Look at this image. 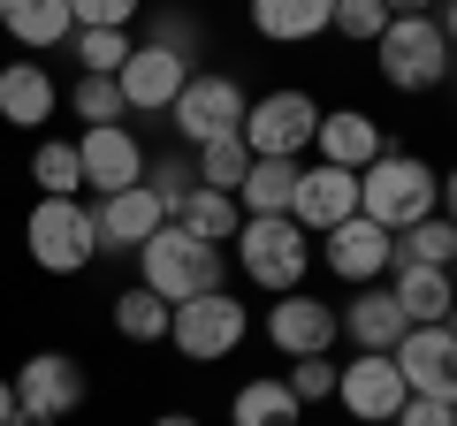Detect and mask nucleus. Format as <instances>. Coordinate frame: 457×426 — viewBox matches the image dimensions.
I'll use <instances>...</instances> for the list:
<instances>
[{
    "instance_id": "nucleus-1",
    "label": "nucleus",
    "mask_w": 457,
    "mask_h": 426,
    "mask_svg": "<svg viewBox=\"0 0 457 426\" xmlns=\"http://www.w3.org/2000/svg\"><path fill=\"white\" fill-rule=\"evenodd\" d=\"M359 213L374 221V229H389V236L420 229L427 213H442V168L389 145L374 168H359Z\"/></svg>"
},
{
    "instance_id": "nucleus-2",
    "label": "nucleus",
    "mask_w": 457,
    "mask_h": 426,
    "mask_svg": "<svg viewBox=\"0 0 457 426\" xmlns=\"http://www.w3.org/2000/svg\"><path fill=\"white\" fill-rule=\"evenodd\" d=\"M237 244V274L267 297H290L305 290V266H312V236L297 229L290 213H245V229L228 236Z\"/></svg>"
},
{
    "instance_id": "nucleus-3",
    "label": "nucleus",
    "mask_w": 457,
    "mask_h": 426,
    "mask_svg": "<svg viewBox=\"0 0 457 426\" xmlns=\"http://www.w3.org/2000/svg\"><path fill=\"white\" fill-rule=\"evenodd\" d=\"M221 274H228V251H221V244H198V236H183L176 221H168V229L137 251V282H145L161 305H191V297L221 290Z\"/></svg>"
},
{
    "instance_id": "nucleus-4",
    "label": "nucleus",
    "mask_w": 457,
    "mask_h": 426,
    "mask_svg": "<svg viewBox=\"0 0 457 426\" xmlns=\"http://www.w3.org/2000/svg\"><path fill=\"white\" fill-rule=\"evenodd\" d=\"M374 53H381V84L389 92H442L450 84V38H442V23L435 16H389V31L374 38Z\"/></svg>"
},
{
    "instance_id": "nucleus-5",
    "label": "nucleus",
    "mask_w": 457,
    "mask_h": 426,
    "mask_svg": "<svg viewBox=\"0 0 457 426\" xmlns=\"http://www.w3.org/2000/svg\"><path fill=\"white\" fill-rule=\"evenodd\" d=\"M23 244H31V259L46 274H84L99 259V221L84 198H38L23 213Z\"/></svg>"
},
{
    "instance_id": "nucleus-6",
    "label": "nucleus",
    "mask_w": 457,
    "mask_h": 426,
    "mask_svg": "<svg viewBox=\"0 0 457 426\" xmlns=\"http://www.w3.org/2000/svg\"><path fill=\"white\" fill-rule=\"evenodd\" d=\"M312 130H320V99L297 92V84H282V92H260L245 107V145L252 160H305L312 152Z\"/></svg>"
},
{
    "instance_id": "nucleus-7",
    "label": "nucleus",
    "mask_w": 457,
    "mask_h": 426,
    "mask_svg": "<svg viewBox=\"0 0 457 426\" xmlns=\"http://www.w3.org/2000/svg\"><path fill=\"white\" fill-rule=\"evenodd\" d=\"M245 107H252V92L237 77H221V69H191V84L176 92L168 122H176L183 152H198V145H213V137H237V130H245Z\"/></svg>"
},
{
    "instance_id": "nucleus-8",
    "label": "nucleus",
    "mask_w": 457,
    "mask_h": 426,
    "mask_svg": "<svg viewBox=\"0 0 457 426\" xmlns=\"http://www.w3.org/2000/svg\"><path fill=\"white\" fill-rule=\"evenodd\" d=\"M245 335H252V305H237L228 290H206V297H191V305L168 312V343L191 365H213V358H228V350H245Z\"/></svg>"
},
{
    "instance_id": "nucleus-9",
    "label": "nucleus",
    "mask_w": 457,
    "mask_h": 426,
    "mask_svg": "<svg viewBox=\"0 0 457 426\" xmlns=\"http://www.w3.org/2000/svg\"><path fill=\"white\" fill-rule=\"evenodd\" d=\"M77 160H84V191L114 198V191H130V183H145L153 152L137 145L130 122H99V130H77Z\"/></svg>"
},
{
    "instance_id": "nucleus-10",
    "label": "nucleus",
    "mask_w": 457,
    "mask_h": 426,
    "mask_svg": "<svg viewBox=\"0 0 457 426\" xmlns=\"http://www.w3.org/2000/svg\"><path fill=\"white\" fill-rule=\"evenodd\" d=\"M267 343L282 350V358H328V350L343 343V320L336 305H320L312 290H290L267 305Z\"/></svg>"
},
{
    "instance_id": "nucleus-11",
    "label": "nucleus",
    "mask_w": 457,
    "mask_h": 426,
    "mask_svg": "<svg viewBox=\"0 0 457 426\" xmlns=\"http://www.w3.org/2000/svg\"><path fill=\"white\" fill-rule=\"evenodd\" d=\"M92 221H99V259H137V251H145L153 236L168 229V206L145 191V183H130V191L99 198Z\"/></svg>"
},
{
    "instance_id": "nucleus-12",
    "label": "nucleus",
    "mask_w": 457,
    "mask_h": 426,
    "mask_svg": "<svg viewBox=\"0 0 457 426\" xmlns=\"http://www.w3.org/2000/svg\"><path fill=\"white\" fill-rule=\"evenodd\" d=\"M404 373H396V358H374V350H359L351 365H336V404L351 411L359 426H389L396 411H404Z\"/></svg>"
},
{
    "instance_id": "nucleus-13",
    "label": "nucleus",
    "mask_w": 457,
    "mask_h": 426,
    "mask_svg": "<svg viewBox=\"0 0 457 426\" xmlns=\"http://www.w3.org/2000/svg\"><path fill=\"white\" fill-rule=\"evenodd\" d=\"M84 396H92V381L69 350H31L16 365V404L38 411V419H69V411H84Z\"/></svg>"
},
{
    "instance_id": "nucleus-14",
    "label": "nucleus",
    "mask_w": 457,
    "mask_h": 426,
    "mask_svg": "<svg viewBox=\"0 0 457 426\" xmlns=\"http://www.w3.org/2000/svg\"><path fill=\"white\" fill-rule=\"evenodd\" d=\"M359 213V176L351 168H328V160H305L297 168V191H290V221L305 236H328Z\"/></svg>"
},
{
    "instance_id": "nucleus-15",
    "label": "nucleus",
    "mask_w": 457,
    "mask_h": 426,
    "mask_svg": "<svg viewBox=\"0 0 457 426\" xmlns=\"http://www.w3.org/2000/svg\"><path fill=\"white\" fill-rule=\"evenodd\" d=\"M320 259H328V274H336V282L366 290V282H389V266H396V236H389V229H374L366 213H351L343 229H328V236H320Z\"/></svg>"
},
{
    "instance_id": "nucleus-16",
    "label": "nucleus",
    "mask_w": 457,
    "mask_h": 426,
    "mask_svg": "<svg viewBox=\"0 0 457 426\" xmlns=\"http://www.w3.org/2000/svg\"><path fill=\"white\" fill-rule=\"evenodd\" d=\"M389 358H396V373H404L411 396L457 404V328H450V320H442V328H411Z\"/></svg>"
},
{
    "instance_id": "nucleus-17",
    "label": "nucleus",
    "mask_w": 457,
    "mask_h": 426,
    "mask_svg": "<svg viewBox=\"0 0 457 426\" xmlns=\"http://www.w3.org/2000/svg\"><path fill=\"white\" fill-rule=\"evenodd\" d=\"M114 84H122V107H130V115H168V107H176V92L191 84V61L137 38V53L122 61V77H114Z\"/></svg>"
},
{
    "instance_id": "nucleus-18",
    "label": "nucleus",
    "mask_w": 457,
    "mask_h": 426,
    "mask_svg": "<svg viewBox=\"0 0 457 426\" xmlns=\"http://www.w3.org/2000/svg\"><path fill=\"white\" fill-rule=\"evenodd\" d=\"M336 320H343V335H351V350H374V358H389V350L411 335V320H404V305L389 297V282L351 290V305H336Z\"/></svg>"
},
{
    "instance_id": "nucleus-19",
    "label": "nucleus",
    "mask_w": 457,
    "mask_h": 426,
    "mask_svg": "<svg viewBox=\"0 0 457 426\" xmlns=\"http://www.w3.org/2000/svg\"><path fill=\"white\" fill-rule=\"evenodd\" d=\"M312 152H320L328 168H374L381 152H389V137H381V122L366 115V107H328L320 115V130H312Z\"/></svg>"
},
{
    "instance_id": "nucleus-20",
    "label": "nucleus",
    "mask_w": 457,
    "mask_h": 426,
    "mask_svg": "<svg viewBox=\"0 0 457 426\" xmlns=\"http://www.w3.org/2000/svg\"><path fill=\"white\" fill-rule=\"evenodd\" d=\"M389 297L404 305L411 328H442V320H457V274L450 266H389Z\"/></svg>"
},
{
    "instance_id": "nucleus-21",
    "label": "nucleus",
    "mask_w": 457,
    "mask_h": 426,
    "mask_svg": "<svg viewBox=\"0 0 457 426\" xmlns=\"http://www.w3.org/2000/svg\"><path fill=\"white\" fill-rule=\"evenodd\" d=\"M54 107H62V84H54L46 61H8V69H0V122H16V130H46Z\"/></svg>"
},
{
    "instance_id": "nucleus-22",
    "label": "nucleus",
    "mask_w": 457,
    "mask_h": 426,
    "mask_svg": "<svg viewBox=\"0 0 457 426\" xmlns=\"http://www.w3.org/2000/svg\"><path fill=\"white\" fill-rule=\"evenodd\" d=\"M0 31L23 53H54L77 38V16H69V0H0Z\"/></svg>"
},
{
    "instance_id": "nucleus-23",
    "label": "nucleus",
    "mask_w": 457,
    "mask_h": 426,
    "mask_svg": "<svg viewBox=\"0 0 457 426\" xmlns=\"http://www.w3.org/2000/svg\"><path fill=\"white\" fill-rule=\"evenodd\" d=\"M328 16H336V0H252V31L267 46H305L328 31Z\"/></svg>"
},
{
    "instance_id": "nucleus-24",
    "label": "nucleus",
    "mask_w": 457,
    "mask_h": 426,
    "mask_svg": "<svg viewBox=\"0 0 457 426\" xmlns=\"http://www.w3.org/2000/svg\"><path fill=\"white\" fill-rule=\"evenodd\" d=\"M297 419H305V404L290 396L282 373H260V381H245V389L228 396V426H297Z\"/></svg>"
},
{
    "instance_id": "nucleus-25",
    "label": "nucleus",
    "mask_w": 457,
    "mask_h": 426,
    "mask_svg": "<svg viewBox=\"0 0 457 426\" xmlns=\"http://www.w3.org/2000/svg\"><path fill=\"white\" fill-rule=\"evenodd\" d=\"M176 229L198 236V244H228V236L245 229V206H237L228 191H191V198L176 206Z\"/></svg>"
},
{
    "instance_id": "nucleus-26",
    "label": "nucleus",
    "mask_w": 457,
    "mask_h": 426,
    "mask_svg": "<svg viewBox=\"0 0 457 426\" xmlns=\"http://www.w3.org/2000/svg\"><path fill=\"white\" fill-rule=\"evenodd\" d=\"M168 312H176V305H161L145 282H130V290L114 297V335L137 343V350H145V343H168Z\"/></svg>"
},
{
    "instance_id": "nucleus-27",
    "label": "nucleus",
    "mask_w": 457,
    "mask_h": 426,
    "mask_svg": "<svg viewBox=\"0 0 457 426\" xmlns=\"http://www.w3.org/2000/svg\"><path fill=\"white\" fill-rule=\"evenodd\" d=\"M31 183H38V198H77L84 191L77 137H38V145H31Z\"/></svg>"
},
{
    "instance_id": "nucleus-28",
    "label": "nucleus",
    "mask_w": 457,
    "mask_h": 426,
    "mask_svg": "<svg viewBox=\"0 0 457 426\" xmlns=\"http://www.w3.org/2000/svg\"><path fill=\"white\" fill-rule=\"evenodd\" d=\"M297 168H305V160H252V176L237 183V206H245V213H290Z\"/></svg>"
},
{
    "instance_id": "nucleus-29",
    "label": "nucleus",
    "mask_w": 457,
    "mask_h": 426,
    "mask_svg": "<svg viewBox=\"0 0 457 426\" xmlns=\"http://www.w3.org/2000/svg\"><path fill=\"white\" fill-rule=\"evenodd\" d=\"M191 168H198V191H228L237 198V183L252 176V145L245 137H213V145L191 152Z\"/></svg>"
},
{
    "instance_id": "nucleus-30",
    "label": "nucleus",
    "mask_w": 457,
    "mask_h": 426,
    "mask_svg": "<svg viewBox=\"0 0 457 426\" xmlns=\"http://www.w3.org/2000/svg\"><path fill=\"white\" fill-rule=\"evenodd\" d=\"M396 259H404V266H450V259H457V221L427 213L420 229H404V236H396Z\"/></svg>"
},
{
    "instance_id": "nucleus-31",
    "label": "nucleus",
    "mask_w": 457,
    "mask_h": 426,
    "mask_svg": "<svg viewBox=\"0 0 457 426\" xmlns=\"http://www.w3.org/2000/svg\"><path fill=\"white\" fill-rule=\"evenodd\" d=\"M69 107H77L84 130H99V122H130L122 84H114V77H84V69H77V84H69Z\"/></svg>"
},
{
    "instance_id": "nucleus-32",
    "label": "nucleus",
    "mask_w": 457,
    "mask_h": 426,
    "mask_svg": "<svg viewBox=\"0 0 457 426\" xmlns=\"http://www.w3.org/2000/svg\"><path fill=\"white\" fill-rule=\"evenodd\" d=\"M145 46H168V53H183V61H198V46H206V23H198L191 8H153Z\"/></svg>"
},
{
    "instance_id": "nucleus-33",
    "label": "nucleus",
    "mask_w": 457,
    "mask_h": 426,
    "mask_svg": "<svg viewBox=\"0 0 457 426\" xmlns=\"http://www.w3.org/2000/svg\"><path fill=\"white\" fill-rule=\"evenodd\" d=\"M130 53H137L130 31H77V69H84V77H122Z\"/></svg>"
},
{
    "instance_id": "nucleus-34",
    "label": "nucleus",
    "mask_w": 457,
    "mask_h": 426,
    "mask_svg": "<svg viewBox=\"0 0 457 426\" xmlns=\"http://www.w3.org/2000/svg\"><path fill=\"white\" fill-rule=\"evenodd\" d=\"M145 191L168 206V221H176V206L198 191V168H191V152H161V160H145Z\"/></svg>"
},
{
    "instance_id": "nucleus-35",
    "label": "nucleus",
    "mask_w": 457,
    "mask_h": 426,
    "mask_svg": "<svg viewBox=\"0 0 457 426\" xmlns=\"http://www.w3.org/2000/svg\"><path fill=\"white\" fill-rule=\"evenodd\" d=\"M328 31H336V38H351V46H374V38L389 31V8H381V0H336Z\"/></svg>"
},
{
    "instance_id": "nucleus-36",
    "label": "nucleus",
    "mask_w": 457,
    "mask_h": 426,
    "mask_svg": "<svg viewBox=\"0 0 457 426\" xmlns=\"http://www.w3.org/2000/svg\"><path fill=\"white\" fill-rule=\"evenodd\" d=\"M290 396L297 404H336V358H290Z\"/></svg>"
},
{
    "instance_id": "nucleus-37",
    "label": "nucleus",
    "mask_w": 457,
    "mask_h": 426,
    "mask_svg": "<svg viewBox=\"0 0 457 426\" xmlns=\"http://www.w3.org/2000/svg\"><path fill=\"white\" fill-rule=\"evenodd\" d=\"M137 8L145 0H69V16H77V31H130Z\"/></svg>"
},
{
    "instance_id": "nucleus-38",
    "label": "nucleus",
    "mask_w": 457,
    "mask_h": 426,
    "mask_svg": "<svg viewBox=\"0 0 457 426\" xmlns=\"http://www.w3.org/2000/svg\"><path fill=\"white\" fill-rule=\"evenodd\" d=\"M389 426H457V404H435V396H404Z\"/></svg>"
},
{
    "instance_id": "nucleus-39",
    "label": "nucleus",
    "mask_w": 457,
    "mask_h": 426,
    "mask_svg": "<svg viewBox=\"0 0 457 426\" xmlns=\"http://www.w3.org/2000/svg\"><path fill=\"white\" fill-rule=\"evenodd\" d=\"M435 23H442V38H450V61H457V0H442V8H435Z\"/></svg>"
},
{
    "instance_id": "nucleus-40",
    "label": "nucleus",
    "mask_w": 457,
    "mask_h": 426,
    "mask_svg": "<svg viewBox=\"0 0 457 426\" xmlns=\"http://www.w3.org/2000/svg\"><path fill=\"white\" fill-rule=\"evenodd\" d=\"M381 8H389V16H435L442 0H381Z\"/></svg>"
},
{
    "instance_id": "nucleus-41",
    "label": "nucleus",
    "mask_w": 457,
    "mask_h": 426,
    "mask_svg": "<svg viewBox=\"0 0 457 426\" xmlns=\"http://www.w3.org/2000/svg\"><path fill=\"white\" fill-rule=\"evenodd\" d=\"M0 426H16V381L0 373Z\"/></svg>"
},
{
    "instance_id": "nucleus-42",
    "label": "nucleus",
    "mask_w": 457,
    "mask_h": 426,
    "mask_svg": "<svg viewBox=\"0 0 457 426\" xmlns=\"http://www.w3.org/2000/svg\"><path fill=\"white\" fill-rule=\"evenodd\" d=\"M442 221H457V168L442 176Z\"/></svg>"
},
{
    "instance_id": "nucleus-43",
    "label": "nucleus",
    "mask_w": 457,
    "mask_h": 426,
    "mask_svg": "<svg viewBox=\"0 0 457 426\" xmlns=\"http://www.w3.org/2000/svg\"><path fill=\"white\" fill-rule=\"evenodd\" d=\"M153 426H198V419H191V411H161V419H153Z\"/></svg>"
},
{
    "instance_id": "nucleus-44",
    "label": "nucleus",
    "mask_w": 457,
    "mask_h": 426,
    "mask_svg": "<svg viewBox=\"0 0 457 426\" xmlns=\"http://www.w3.org/2000/svg\"><path fill=\"white\" fill-rule=\"evenodd\" d=\"M16 426H54V419H38V411H23V404H16Z\"/></svg>"
},
{
    "instance_id": "nucleus-45",
    "label": "nucleus",
    "mask_w": 457,
    "mask_h": 426,
    "mask_svg": "<svg viewBox=\"0 0 457 426\" xmlns=\"http://www.w3.org/2000/svg\"><path fill=\"white\" fill-rule=\"evenodd\" d=\"M450 274H457V259H450Z\"/></svg>"
}]
</instances>
